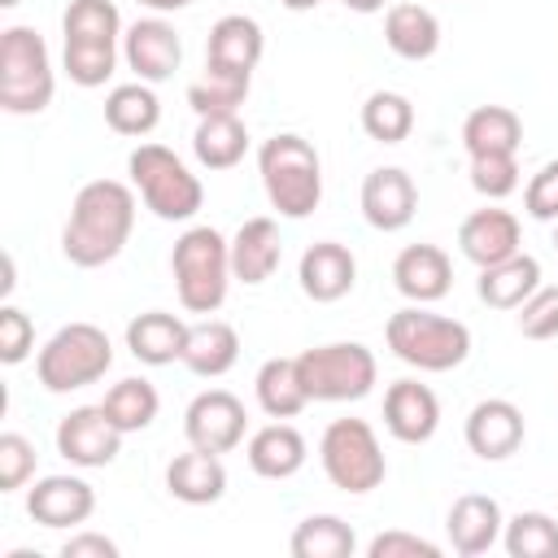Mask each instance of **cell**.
<instances>
[{
	"instance_id": "obj_1",
	"label": "cell",
	"mask_w": 558,
	"mask_h": 558,
	"mask_svg": "<svg viewBox=\"0 0 558 558\" xmlns=\"http://www.w3.org/2000/svg\"><path fill=\"white\" fill-rule=\"evenodd\" d=\"M131 227H135L131 187L118 179H92L78 187V196L70 205V218L61 231V253L74 266L96 270L122 253V244L131 240Z\"/></svg>"
},
{
	"instance_id": "obj_2",
	"label": "cell",
	"mask_w": 558,
	"mask_h": 558,
	"mask_svg": "<svg viewBox=\"0 0 558 558\" xmlns=\"http://www.w3.org/2000/svg\"><path fill=\"white\" fill-rule=\"evenodd\" d=\"M257 170H262L270 205L283 218H310L318 209V201H323V161H318L310 140H301L292 131L270 135L257 148Z\"/></svg>"
},
{
	"instance_id": "obj_3",
	"label": "cell",
	"mask_w": 558,
	"mask_h": 558,
	"mask_svg": "<svg viewBox=\"0 0 558 558\" xmlns=\"http://www.w3.org/2000/svg\"><path fill=\"white\" fill-rule=\"evenodd\" d=\"M170 270H174L179 305L187 314H214L227 301V283L235 279L231 275V244L214 227H187L174 240Z\"/></svg>"
},
{
	"instance_id": "obj_4",
	"label": "cell",
	"mask_w": 558,
	"mask_h": 558,
	"mask_svg": "<svg viewBox=\"0 0 558 558\" xmlns=\"http://www.w3.org/2000/svg\"><path fill=\"white\" fill-rule=\"evenodd\" d=\"M384 336H388V349H392L401 362L418 366V371H453V366H462L466 353H471V331H466V323L445 318V314H432V310H418V305L397 310V314L388 318Z\"/></svg>"
},
{
	"instance_id": "obj_5",
	"label": "cell",
	"mask_w": 558,
	"mask_h": 558,
	"mask_svg": "<svg viewBox=\"0 0 558 558\" xmlns=\"http://www.w3.org/2000/svg\"><path fill=\"white\" fill-rule=\"evenodd\" d=\"M52 61L48 44L31 26L0 31V109L4 113H44L52 105Z\"/></svg>"
},
{
	"instance_id": "obj_6",
	"label": "cell",
	"mask_w": 558,
	"mask_h": 558,
	"mask_svg": "<svg viewBox=\"0 0 558 558\" xmlns=\"http://www.w3.org/2000/svg\"><path fill=\"white\" fill-rule=\"evenodd\" d=\"M113 366V344L96 323H65L35 357V375L48 392H74L96 384Z\"/></svg>"
},
{
	"instance_id": "obj_7",
	"label": "cell",
	"mask_w": 558,
	"mask_h": 558,
	"mask_svg": "<svg viewBox=\"0 0 558 558\" xmlns=\"http://www.w3.org/2000/svg\"><path fill=\"white\" fill-rule=\"evenodd\" d=\"M126 170H131V183L140 187L144 205L166 218V222H183L201 209L205 201V187L201 179L166 148V144H140L131 157H126Z\"/></svg>"
},
{
	"instance_id": "obj_8",
	"label": "cell",
	"mask_w": 558,
	"mask_h": 558,
	"mask_svg": "<svg viewBox=\"0 0 558 558\" xmlns=\"http://www.w3.org/2000/svg\"><path fill=\"white\" fill-rule=\"evenodd\" d=\"M296 371H301V384H305L310 401H357V397L371 392V384L379 375L375 353L357 340L305 349L296 357Z\"/></svg>"
},
{
	"instance_id": "obj_9",
	"label": "cell",
	"mask_w": 558,
	"mask_h": 558,
	"mask_svg": "<svg viewBox=\"0 0 558 558\" xmlns=\"http://www.w3.org/2000/svg\"><path fill=\"white\" fill-rule=\"evenodd\" d=\"M323 471L344 493H371L384 484V449L366 418H331L318 440Z\"/></svg>"
},
{
	"instance_id": "obj_10",
	"label": "cell",
	"mask_w": 558,
	"mask_h": 558,
	"mask_svg": "<svg viewBox=\"0 0 558 558\" xmlns=\"http://www.w3.org/2000/svg\"><path fill=\"white\" fill-rule=\"evenodd\" d=\"M122 427L105 414V405H78L57 423V453L74 466H109L122 449Z\"/></svg>"
},
{
	"instance_id": "obj_11",
	"label": "cell",
	"mask_w": 558,
	"mask_h": 558,
	"mask_svg": "<svg viewBox=\"0 0 558 558\" xmlns=\"http://www.w3.org/2000/svg\"><path fill=\"white\" fill-rule=\"evenodd\" d=\"M244 401L227 388H209L201 397H192L187 414H183V432H187V445L196 449H209V453H227L244 440Z\"/></svg>"
},
{
	"instance_id": "obj_12",
	"label": "cell",
	"mask_w": 558,
	"mask_h": 558,
	"mask_svg": "<svg viewBox=\"0 0 558 558\" xmlns=\"http://www.w3.org/2000/svg\"><path fill=\"white\" fill-rule=\"evenodd\" d=\"M122 52H126V65L140 74V83H161L179 70L183 61V39L170 22L161 17H140L126 26L122 35Z\"/></svg>"
},
{
	"instance_id": "obj_13",
	"label": "cell",
	"mask_w": 558,
	"mask_h": 558,
	"mask_svg": "<svg viewBox=\"0 0 558 558\" xmlns=\"http://www.w3.org/2000/svg\"><path fill=\"white\" fill-rule=\"evenodd\" d=\"M418 209V187L401 166H379L362 179V218L375 231H401Z\"/></svg>"
},
{
	"instance_id": "obj_14",
	"label": "cell",
	"mask_w": 558,
	"mask_h": 558,
	"mask_svg": "<svg viewBox=\"0 0 558 558\" xmlns=\"http://www.w3.org/2000/svg\"><path fill=\"white\" fill-rule=\"evenodd\" d=\"M257 61H262V26L253 17L227 13L209 26L205 74H244V78H253Z\"/></svg>"
},
{
	"instance_id": "obj_15",
	"label": "cell",
	"mask_w": 558,
	"mask_h": 558,
	"mask_svg": "<svg viewBox=\"0 0 558 558\" xmlns=\"http://www.w3.org/2000/svg\"><path fill=\"white\" fill-rule=\"evenodd\" d=\"M466 445H471V453H480L488 462L510 458L523 445V410L506 397L475 401L466 414Z\"/></svg>"
},
{
	"instance_id": "obj_16",
	"label": "cell",
	"mask_w": 558,
	"mask_h": 558,
	"mask_svg": "<svg viewBox=\"0 0 558 558\" xmlns=\"http://www.w3.org/2000/svg\"><path fill=\"white\" fill-rule=\"evenodd\" d=\"M392 283L405 301L414 305H427V301H440L453 283V262L440 244H405L392 262Z\"/></svg>"
},
{
	"instance_id": "obj_17",
	"label": "cell",
	"mask_w": 558,
	"mask_h": 558,
	"mask_svg": "<svg viewBox=\"0 0 558 558\" xmlns=\"http://www.w3.org/2000/svg\"><path fill=\"white\" fill-rule=\"evenodd\" d=\"M384 423L401 445H423V440H432V432L440 423V401L427 384L397 379L384 392Z\"/></svg>"
},
{
	"instance_id": "obj_18",
	"label": "cell",
	"mask_w": 558,
	"mask_h": 558,
	"mask_svg": "<svg viewBox=\"0 0 558 558\" xmlns=\"http://www.w3.org/2000/svg\"><path fill=\"white\" fill-rule=\"evenodd\" d=\"M296 279H301V292H305L310 301L331 305V301H340V296L353 288V279H357V262H353V253H349L344 244H336V240H318V244H310V248L301 253Z\"/></svg>"
},
{
	"instance_id": "obj_19",
	"label": "cell",
	"mask_w": 558,
	"mask_h": 558,
	"mask_svg": "<svg viewBox=\"0 0 558 558\" xmlns=\"http://www.w3.org/2000/svg\"><path fill=\"white\" fill-rule=\"evenodd\" d=\"M92 510H96V493L78 475H44L26 493V514L44 527H74Z\"/></svg>"
},
{
	"instance_id": "obj_20",
	"label": "cell",
	"mask_w": 558,
	"mask_h": 558,
	"mask_svg": "<svg viewBox=\"0 0 558 558\" xmlns=\"http://www.w3.org/2000/svg\"><path fill=\"white\" fill-rule=\"evenodd\" d=\"M458 248L480 270L519 253V218L510 209H475L458 227Z\"/></svg>"
},
{
	"instance_id": "obj_21",
	"label": "cell",
	"mask_w": 558,
	"mask_h": 558,
	"mask_svg": "<svg viewBox=\"0 0 558 558\" xmlns=\"http://www.w3.org/2000/svg\"><path fill=\"white\" fill-rule=\"evenodd\" d=\"M279 253H283L279 222L257 214V218L240 222V231L231 240V275L240 283H266L279 270Z\"/></svg>"
},
{
	"instance_id": "obj_22",
	"label": "cell",
	"mask_w": 558,
	"mask_h": 558,
	"mask_svg": "<svg viewBox=\"0 0 558 558\" xmlns=\"http://www.w3.org/2000/svg\"><path fill=\"white\" fill-rule=\"evenodd\" d=\"M166 488H170L179 501H187V506H209V501H218V497L227 493V466H222L218 453L192 445L187 453L170 458V466H166Z\"/></svg>"
},
{
	"instance_id": "obj_23",
	"label": "cell",
	"mask_w": 558,
	"mask_h": 558,
	"mask_svg": "<svg viewBox=\"0 0 558 558\" xmlns=\"http://www.w3.org/2000/svg\"><path fill=\"white\" fill-rule=\"evenodd\" d=\"M449 541L462 558H475L484 549H493V541L501 536V506L484 493H462L453 506H449Z\"/></svg>"
},
{
	"instance_id": "obj_24",
	"label": "cell",
	"mask_w": 558,
	"mask_h": 558,
	"mask_svg": "<svg viewBox=\"0 0 558 558\" xmlns=\"http://www.w3.org/2000/svg\"><path fill=\"white\" fill-rule=\"evenodd\" d=\"M187 323L166 314V310H148V314H135L126 323V349L135 362H148V366H166L174 357H183V344H187Z\"/></svg>"
},
{
	"instance_id": "obj_25",
	"label": "cell",
	"mask_w": 558,
	"mask_h": 558,
	"mask_svg": "<svg viewBox=\"0 0 558 558\" xmlns=\"http://www.w3.org/2000/svg\"><path fill=\"white\" fill-rule=\"evenodd\" d=\"M536 288H541V262L527 257V253H514L506 262H493L475 279L480 301L493 305V310H519Z\"/></svg>"
},
{
	"instance_id": "obj_26",
	"label": "cell",
	"mask_w": 558,
	"mask_h": 558,
	"mask_svg": "<svg viewBox=\"0 0 558 558\" xmlns=\"http://www.w3.org/2000/svg\"><path fill=\"white\" fill-rule=\"evenodd\" d=\"M384 39H388V48H392L397 57H405V61H427V57L440 48V22H436L432 9H423V4H414V0H401V4H392L388 17H384Z\"/></svg>"
},
{
	"instance_id": "obj_27",
	"label": "cell",
	"mask_w": 558,
	"mask_h": 558,
	"mask_svg": "<svg viewBox=\"0 0 558 558\" xmlns=\"http://www.w3.org/2000/svg\"><path fill=\"white\" fill-rule=\"evenodd\" d=\"M235 357H240V336H235V327L222 323V318H205V323H196V327L187 331V344H183V357H179V362H183L192 375L218 379V375H227V371L235 366Z\"/></svg>"
},
{
	"instance_id": "obj_28",
	"label": "cell",
	"mask_w": 558,
	"mask_h": 558,
	"mask_svg": "<svg viewBox=\"0 0 558 558\" xmlns=\"http://www.w3.org/2000/svg\"><path fill=\"white\" fill-rule=\"evenodd\" d=\"M305 462V436L292 423H266L248 440V466L262 480H288Z\"/></svg>"
},
{
	"instance_id": "obj_29",
	"label": "cell",
	"mask_w": 558,
	"mask_h": 558,
	"mask_svg": "<svg viewBox=\"0 0 558 558\" xmlns=\"http://www.w3.org/2000/svg\"><path fill=\"white\" fill-rule=\"evenodd\" d=\"M462 144H466L471 157H480V153H519L523 122L510 105H480L462 122Z\"/></svg>"
},
{
	"instance_id": "obj_30",
	"label": "cell",
	"mask_w": 558,
	"mask_h": 558,
	"mask_svg": "<svg viewBox=\"0 0 558 558\" xmlns=\"http://www.w3.org/2000/svg\"><path fill=\"white\" fill-rule=\"evenodd\" d=\"M192 153L209 170L240 166V157L248 153V131H244L240 113H209V118H201L196 135H192Z\"/></svg>"
},
{
	"instance_id": "obj_31",
	"label": "cell",
	"mask_w": 558,
	"mask_h": 558,
	"mask_svg": "<svg viewBox=\"0 0 558 558\" xmlns=\"http://www.w3.org/2000/svg\"><path fill=\"white\" fill-rule=\"evenodd\" d=\"M257 405L270 414V418H292L310 405V392L301 384V371H296V357H266L262 371H257Z\"/></svg>"
},
{
	"instance_id": "obj_32",
	"label": "cell",
	"mask_w": 558,
	"mask_h": 558,
	"mask_svg": "<svg viewBox=\"0 0 558 558\" xmlns=\"http://www.w3.org/2000/svg\"><path fill=\"white\" fill-rule=\"evenodd\" d=\"M157 118H161V105L144 83H122L105 96V126L118 135H148Z\"/></svg>"
},
{
	"instance_id": "obj_33",
	"label": "cell",
	"mask_w": 558,
	"mask_h": 558,
	"mask_svg": "<svg viewBox=\"0 0 558 558\" xmlns=\"http://www.w3.org/2000/svg\"><path fill=\"white\" fill-rule=\"evenodd\" d=\"M100 405H105V414H109L122 432H144V427L157 418L161 397H157V388H153L148 379L131 375V379H118V384L105 392Z\"/></svg>"
},
{
	"instance_id": "obj_34",
	"label": "cell",
	"mask_w": 558,
	"mask_h": 558,
	"mask_svg": "<svg viewBox=\"0 0 558 558\" xmlns=\"http://www.w3.org/2000/svg\"><path fill=\"white\" fill-rule=\"evenodd\" d=\"M353 527L336 514H310L292 532V558H349Z\"/></svg>"
},
{
	"instance_id": "obj_35",
	"label": "cell",
	"mask_w": 558,
	"mask_h": 558,
	"mask_svg": "<svg viewBox=\"0 0 558 558\" xmlns=\"http://www.w3.org/2000/svg\"><path fill=\"white\" fill-rule=\"evenodd\" d=\"M362 131L379 144H401L414 131V105L401 92H371L362 105Z\"/></svg>"
},
{
	"instance_id": "obj_36",
	"label": "cell",
	"mask_w": 558,
	"mask_h": 558,
	"mask_svg": "<svg viewBox=\"0 0 558 558\" xmlns=\"http://www.w3.org/2000/svg\"><path fill=\"white\" fill-rule=\"evenodd\" d=\"M61 31L65 39H78V44H113L122 31V17L113 0H70Z\"/></svg>"
},
{
	"instance_id": "obj_37",
	"label": "cell",
	"mask_w": 558,
	"mask_h": 558,
	"mask_svg": "<svg viewBox=\"0 0 558 558\" xmlns=\"http://www.w3.org/2000/svg\"><path fill=\"white\" fill-rule=\"evenodd\" d=\"M506 554L510 558H558V523L541 510H523L506 523Z\"/></svg>"
},
{
	"instance_id": "obj_38",
	"label": "cell",
	"mask_w": 558,
	"mask_h": 558,
	"mask_svg": "<svg viewBox=\"0 0 558 558\" xmlns=\"http://www.w3.org/2000/svg\"><path fill=\"white\" fill-rule=\"evenodd\" d=\"M248 96V78L244 74H205L201 83L187 87V105L196 109V118L209 113H235Z\"/></svg>"
},
{
	"instance_id": "obj_39",
	"label": "cell",
	"mask_w": 558,
	"mask_h": 558,
	"mask_svg": "<svg viewBox=\"0 0 558 558\" xmlns=\"http://www.w3.org/2000/svg\"><path fill=\"white\" fill-rule=\"evenodd\" d=\"M61 61H65L70 83L100 87L113 74V65H118V48L113 44H78V39H65V57Z\"/></svg>"
},
{
	"instance_id": "obj_40",
	"label": "cell",
	"mask_w": 558,
	"mask_h": 558,
	"mask_svg": "<svg viewBox=\"0 0 558 558\" xmlns=\"http://www.w3.org/2000/svg\"><path fill=\"white\" fill-rule=\"evenodd\" d=\"M471 187L488 201H501L519 187V161L514 153H480L471 157Z\"/></svg>"
},
{
	"instance_id": "obj_41",
	"label": "cell",
	"mask_w": 558,
	"mask_h": 558,
	"mask_svg": "<svg viewBox=\"0 0 558 558\" xmlns=\"http://www.w3.org/2000/svg\"><path fill=\"white\" fill-rule=\"evenodd\" d=\"M519 331L527 340H549L558 336V288H536L519 305Z\"/></svg>"
},
{
	"instance_id": "obj_42",
	"label": "cell",
	"mask_w": 558,
	"mask_h": 558,
	"mask_svg": "<svg viewBox=\"0 0 558 558\" xmlns=\"http://www.w3.org/2000/svg\"><path fill=\"white\" fill-rule=\"evenodd\" d=\"M35 471V445L17 432H4L0 436V493H13L31 480Z\"/></svg>"
},
{
	"instance_id": "obj_43",
	"label": "cell",
	"mask_w": 558,
	"mask_h": 558,
	"mask_svg": "<svg viewBox=\"0 0 558 558\" xmlns=\"http://www.w3.org/2000/svg\"><path fill=\"white\" fill-rule=\"evenodd\" d=\"M35 344V327L31 318L17 310V305H4L0 310V362L4 366H17Z\"/></svg>"
},
{
	"instance_id": "obj_44",
	"label": "cell",
	"mask_w": 558,
	"mask_h": 558,
	"mask_svg": "<svg viewBox=\"0 0 558 558\" xmlns=\"http://www.w3.org/2000/svg\"><path fill=\"white\" fill-rule=\"evenodd\" d=\"M523 209L536 218V222H558V161H545L527 192H523Z\"/></svg>"
},
{
	"instance_id": "obj_45",
	"label": "cell",
	"mask_w": 558,
	"mask_h": 558,
	"mask_svg": "<svg viewBox=\"0 0 558 558\" xmlns=\"http://www.w3.org/2000/svg\"><path fill=\"white\" fill-rule=\"evenodd\" d=\"M366 558H440V549L414 532H379L366 545Z\"/></svg>"
},
{
	"instance_id": "obj_46",
	"label": "cell",
	"mask_w": 558,
	"mask_h": 558,
	"mask_svg": "<svg viewBox=\"0 0 558 558\" xmlns=\"http://www.w3.org/2000/svg\"><path fill=\"white\" fill-rule=\"evenodd\" d=\"M61 558H118V545L100 532H83V536H70L61 545Z\"/></svg>"
},
{
	"instance_id": "obj_47",
	"label": "cell",
	"mask_w": 558,
	"mask_h": 558,
	"mask_svg": "<svg viewBox=\"0 0 558 558\" xmlns=\"http://www.w3.org/2000/svg\"><path fill=\"white\" fill-rule=\"evenodd\" d=\"M13 253H0V296H9L13 292Z\"/></svg>"
},
{
	"instance_id": "obj_48",
	"label": "cell",
	"mask_w": 558,
	"mask_h": 558,
	"mask_svg": "<svg viewBox=\"0 0 558 558\" xmlns=\"http://www.w3.org/2000/svg\"><path fill=\"white\" fill-rule=\"evenodd\" d=\"M344 4H349L353 13H379V9L388 4V0H344Z\"/></svg>"
},
{
	"instance_id": "obj_49",
	"label": "cell",
	"mask_w": 558,
	"mask_h": 558,
	"mask_svg": "<svg viewBox=\"0 0 558 558\" xmlns=\"http://www.w3.org/2000/svg\"><path fill=\"white\" fill-rule=\"evenodd\" d=\"M140 4H148V9H161V13H170V9H187L192 0H140Z\"/></svg>"
},
{
	"instance_id": "obj_50",
	"label": "cell",
	"mask_w": 558,
	"mask_h": 558,
	"mask_svg": "<svg viewBox=\"0 0 558 558\" xmlns=\"http://www.w3.org/2000/svg\"><path fill=\"white\" fill-rule=\"evenodd\" d=\"M283 9H292V13H305V9H314V4H323V0H279Z\"/></svg>"
},
{
	"instance_id": "obj_51",
	"label": "cell",
	"mask_w": 558,
	"mask_h": 558,
	"mask_svg": "<svg viewBox=\"0 0 558 558\" xmlns=\"http://www.w3.org/2000/svg\"><path fill=\"white\" fill-rule=\"evenodd\" d=\"M13 4H17V0H0V9H13Z\"/></svg>"
},
{
	"instance_id": "obj_52",
	"label": "cell",
	"mask_w": 558,
	"mask_h": 558,
	"mask_svg": "<svg viewBox=\"0 0 558 558\" xmlns=\"http://www.w3.org/2000/svg\"><path fill=\"white\" fill-rule=\"evenodd\" d=\"M554 248H558V227H554Z\"/></svg>"
}]
</instances>
